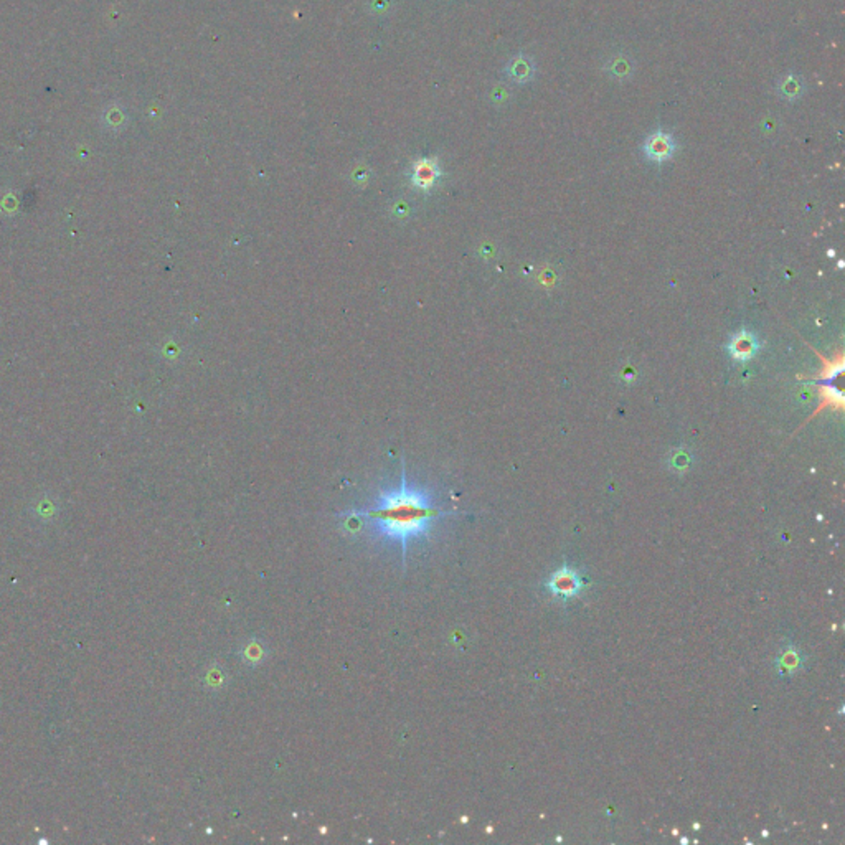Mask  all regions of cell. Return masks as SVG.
Returning <instances> with one entry per match:
<instances>
[{
    "label": "cell",
    "mask_w": 845,
    "mask_h": 845,
    "mask_svg": "<svg viewBox=\"0 0 845 845\" xmlns=\"http://www.w3.org/2000/svg\"><path fill=\"white\" fill-rule=\"evenodd\" d=\"M644 150H646V155H648L650 160H655V162H664V160H669L672 157V154H674L675 142L669 134L654 133L652 135H649L648 140H646Z\"/></svg>",
    "instance_id": "cell-3"
},
{
    "label": "cell",
    "mask_w": 845,
    "mask_h": 845,
    "mask_svg": "<svg viewBox=\"0 0 845 845\" xmlns=\"http://www.w3.org/2000/svg\"><path fill=\"white\" fill-rule=\"evenodd\" d=\"M756 351H758V342H756L755 336L745 331L733 336L728 343V352L737 360H750Z\"/></svg>",
    "instance_id": "cell-5"
},
{
    "label": "cell",
    "mask_w": 845,
    "mask_h": 845,
    "mask_svg": "<svg viewBox=\"0 0 845 845\" xmlns=\"http://www.w3.org/2000/svg\"><path fill=\"white\" fill-rule=\"evenodd\" d=\"M442 515H446L445 510L437 507L425 489L410 486L405 471L398 487L382 490L370 507L357 512V517L368 522L375 536L400 545L403 561L410 541L426 536Z\"/></svg>",
    "instance_id": "cell-1"
},
{
    "label": "cell",
    "mask_w": 845,
    "mask_h": 845,
    "mask_svg": "<svg viewBox=\"0 0 845 845\" xmlns=\"http://www.w3.org/2000/svg\"><path fill=\"white\" fill-rule=\"evenodd\" d=\"M440 175H441V170L435 160L422 159V160H420V162L415 164L411 180H413L415 187H418V189H421V190H427L436 184V180L440 179Z\"/></svg>",
    "instance_id": "cell-4"
},
{
    "label": "cell",
    "mask_w": 845,
    "mask_h": 845,
    "mask_svg": "<svg viewBox=\"0 0 845 845\" xmlns=\"http://www.w3.org/2000/svg\"><path fill=\"white\" fill-rule=\"evenodd\" d=\"M545 586L555 598L561 599V601H568V599L580 594L583 589V581L580 573L576 570H573L570 566H563L558 568L546 580Z\"/></svg>",
    "instance_id": "cell-2"
}]
</instances>
